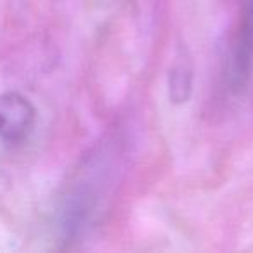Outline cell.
Here are the masks:
<instances>
[{"label": "cell", "instance_id": "cell-3", "mask_svg": "<svg viewBox=\"0 0 253 253\" xmlns=\"http://www.w3.org/2000/svg\"><path fill=\"white\" fill-rule=\"evenodd\" d=\"M252 12H253V0H252Z\"/></svg>", "mask_w": 253, "mask_h": 253}, {"label": "cell", "instance_id": "cell-1", "mask_svg": "<svg viewBox=\"0 0 253 253\" xmlns=\"http://www.w3.org/2000/svg\"><path fill=\"white\" fill-rule=\"evenodd\" d=\"M37 109L26 95L16 90L0 94V141L18 146L32 135Z\"/></svg>", "mask_w": 253, "mask_h": 253}, {"label": "cell", "instance_id": "cell-2", "mask_svg": "<svg viewBox=\"0 0 253 253\" xmlns=\"http://www.w3.org/2000/svg\"><path fill=\"white\" fill-rule=\"evenodd\" d=\"M193 63L186 50H180L170 68L169 75V95L175 104L187 102L193 92Z\"/></svg>", "mask_w": 253, "mask_h": 253}]
</instances>
